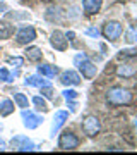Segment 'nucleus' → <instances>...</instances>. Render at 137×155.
<instances>
[{"label":"nucleus","mask_w":137,"mask_h":155,"mask_svg":"<svg viewBox=\"0 0 137 155\" xmlns=\"http://www.w3.org/2000/svg\"><path fill=\"white\" fill-rule=\"evenodd\" d=\"M108 100L111 104H129L132 100V95L129 90L123 88H113L108 91Z\"/></svg>","instance_id":"nucleus-1"},{"label":"nucleus","mask_w":137,"mask_h":155,"mask_svg":"<svg viewBox=\"0 0 137 155\" xmlns=\"http://www.w3.org/2000/svg\"><path fill=\"white\" fill-rule=\"evenodd\" d=\"M82 129H84V133L88 136H96L99 131V121L94 116H88L84 124H82Z\"/></svg>","instance_id":"nucleus-2"},{"label":"nucleus","mask_w":137,"mask_h":155,"mask_svg":"<svg viewBox=\"0 0 137 155\" xmlns=\"http://www.w3.org/2000/svg\"><path fill=\"white\" fill-rule=\"evenodd\" d=\"M36 38V33H34V29L29 26V28H21L19 31H17V43L21 45H26L29 43V41H33V40Z\"/></svg>","instance_id":"nucleus-3"},{"label":"nucleus","mask_w":137,"mask_h":155,"mask_svg":"<svg viewBox=\"0 0 137 155\" xmlns=\"http://www.w3.org/2000/svg\"><path fill=\"white\" fill-rule=\"evenodd\" d=\"M77 145H79V140L72 133H64L60 136V141H58V147L64 150H72V148H76Z\"/></svg>","instance_id":"nucleus-4"},{"label":"nucleus","mask_w":137,"mask_h":155,"mask_svg":"<svg viewBox=\"0 0 137 155\" xmlns=\"http://www.w3.org/2000/svg\"><path fill=\"white\" fill-rule=\"evenodd\" d=\"M120 33H122V26L118 24V22H106V26H104V29H103V35L106 36V38H111V40H115V38H118L120 36Z\"/></svg>","instance_id":"nucleus-5"},{"label":"nucleus","mask_w":137,"mask_h":155,"mask_svg":"<svg viewBox=\"0 0 137 155\" xmlns=\"http://www.w3.org/2000/svg\"><path fill=\"white\" fill-rule=\"evenodd\" d=\"M101 2L103 0H82V5H84V11L88 14H96L101 7Z\"/></svg>","instance_id":"nucleus-6"},{"label":"nucleus","mask_w":137,"mask_h":155,"mask_svg":"<svg viewBox=\"0 0 137 155\" xmlns=\"http://www.w3.org/2000/svg\"><path fill=\"white\" fill-rule=\"evenodd\" d=\"M12 33H14V28H12L11 24L5 22V21H0V38L5 40V38H9Z\"/></svg>","instance_id":"nucleus-7"},{"label":"nucleus","mask_w":137,"mask_h":155,"mask_svg":"<svg viewBox=\"0 0 137 155\" xmlns=\"http://www.w3.org/2000/svg\"><path fill=\"white\" fill-rule=\"evenodd\" d=\"M12 110H14V104H12L11 100H4L0 104V116H9Z\"/></svg>","instance_id":"nucleus-8"},{"label":"nucleus","mask_w":137,"mask_h":155,"mask_svg":"<svg viewBox=\"0 0 137 155\" xmlns=\"http://www.w3.org/2000/svg\"><path fill=\"white\" fill-rule=\"evenodd\" d=\"M62 83H72V84H77L79 83V78L74 74V72H65L64 76H62Z\"/></svg>","instance_id":"nucleus-9"},{"label":"nucleus","mask_w":137,"mask_h":155,"mask_svg":"<svg viewBox=\"0 0 137 155\" xmlns=\"http://www.w3.org/2000/svg\"><path fill=\"white\" fill-rule=\"evenodd\" d=\"M62 33H58V31H57V33H53V36H51V43L55 45V47H57V48H64V47H65V45H64V41H62Z\"/></svg>","instance_id":"nucleus-10"},{"label":"nucleus","mask_w":137,"mask_h":155,"mask_svg":"<svg viewBox=\"0 0 137 155\" xmlns=\"http://www.w3.org/2000/svg\"><path fill=\"white\" fill-rule=\"evenodd\" d=\"M27 59H31V61H38V59H41V50L39 48H29L27 50Z\"/></svg>","instance_id":"nucleus-11"},{"label":"nucleus","mask_w":137,"mask_h":155,"mask_svg":"<svg viewBox=\"0 0 137 155\" xmlns=\"http://www.w3.org/2000/svg\"><path fill=\"white\" fill-rule=\"evenodd\" d=\"M14 98H16V102L19 104V107H27V100H26V97H22V95L17 93L16 97H14Z\"/></svg>","instance_id":"nucleus-12"},{"label":"nucleus","mask_w":137,"mask_h":155,"mask_svg":"<svg viewBox=\"0 0 137 155\" xmlns=\"http://www.w3.org/2000/svg\"><path fill=\"white\" fill-rule=\"evenodd\" d=\"M134 72H135V69H127V67H120L118 69V74L120 76H132Z\"/></svg>","instance_id":"nucleus-13"},{"label":"nucleus","mask_w":137,"mask_h":155,"mask_svg":"<svg viewBox=\"0 0 137 155\" xmlns=\"http://www.w3.org/2000/svg\"><path fill=\"white\" fill-rule=\"evenodd\" d=\"M34 104H36V105L39 107V109H45V102L41 98H38V97H36V98H34Z\"/></svg>","instance_id":"nucleus-14"},{"label":"nucleus","mask_w":137,"mask_h":155,"mask_svg":"<svg viewBox=\"0 0 137 155\" xmlns=\"http://www.w3.org/2000/svg\"><path fill=\"white\" fill-rule=\"evenodd\" d=\"M4 11H5V5H2V4H0V14H2Z\"/></svg>","instance_id":"nucleus-15"}]
</instances>
